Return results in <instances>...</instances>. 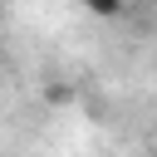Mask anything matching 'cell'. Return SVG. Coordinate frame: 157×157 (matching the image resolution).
Masks as SVG:
<instances>
[{"label": "cell", "mask_w": 157, "mask_h": 157, "mask_svg": "<svg viewBox=\"0 0 157 157\" xmlns=\"http://www.w3.org/2000/svg\"><path fill=\"white\" fill-rule=\"evenodd\" d=\"M0 20H5V10H0Z\"/></svg>", "instance_id": "1"}]
</instances>
